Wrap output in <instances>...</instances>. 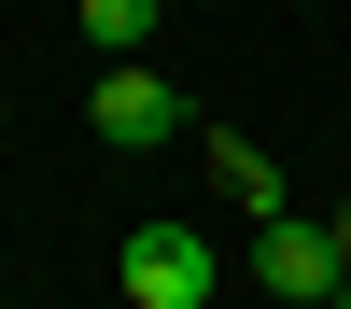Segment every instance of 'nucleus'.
<instances>
[{"mask_svg":"<svg viewBox=\"0 0 351 309\" xmlns=\"http://www.w3.org/2000/svg\"><path fill=\"white\" fill-rule=\"evenodd\" d=\"M84 42H99V56H141V42H155V0H84Z\"/></svg>","mask_w":351,"mask_h":309,"instance_id":"5","label":"nucleus"},{"mask_svg":"<svg viewBox=\"0 0 351 309\" xmlns=\"http://www.w3.org/2000/svg\"><path fill=\"white\" fill-rule=\"evenodd\" d=\"M127 309H211V239L197 225H141L127 239Z\"/></svg>","mask_w":351,"mask_h":309,"instance_id":"2","label":"nucleus"},{"mask_svg":"<svg viewBox=\"0 0 351 309\" xmlns=\"http://www.w3.org/2000/svg\"><path fill=\"white\" fill-rule=\"evenodd\" d=\"M337 309H351V281H337Z\"/></svg>","mask_w":351,"mask_h":309,"instance_id":"7","label":"nucleus"},{"mask_svg":"<svg viewBox=\"0 0 351 309\" xmlns=\"http://www.w3.org/2000/svg\"><path fill=\"white\" fill-rule=\"evenodd\" d=\"M253 281H267V295H295V309H324L337 281H351V253H337V225H253Z\"/></svg>","mask_w":351,"mask_h":309,"instance_id":"1","label":"nucleus"},{"mask_svg":"<svg viewBox=\"0 0 351 309\" xmlns=\"http://www.w3.org/2000/svg\"><path fill=\"white\" fill-rule=\"evenodd\" d=\"M84 112H99V140H112V155H155V140L183 127V84H155V71H127V56H112V84H99Z\"/></svg>","mask_w":351,"mask_h":309,"instance_id":"3","label":"nucleus"},{"mask_svg":"<svg viewBox=\"0 0 351 309\" xmlns=\"http://www.w3.org/2000/svg\"><path fill=\"white\" fill-rule=\"evenodd\" d=\"M211 169H225V197H239L253 225H281L295 197H281V169H267V140H211Z\"/></svg>","mask_w":351,"mask_h":309,"instance_id":"4","label":"nucleus"},{"mask_svg":"<svg viewBox=\"0 0 351 309\" xmlns=\"http://www.w3.org/2000/svg\"><path fill=\"white\" fill-rule=\"evenodd\" d=\"M337 253H351V197H337Z\"/></svg>","mask_w":351,"mask_h":309,"instance_id":"6","label":"nucleus"}]
</instances>
